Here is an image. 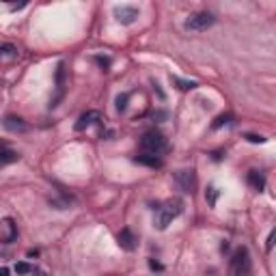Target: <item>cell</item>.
<instances>
[{
  "label": "cell",
  "mask_w": 276,
  "mask_h": 276,
  "mask_svg": "<svg viewBox=\"0 0 276 276\" xmlns=\"http://www.w3.org/2000/svg\"><path fill=\"white\" fill-rule=\"evenodd\" d=\"M218 194H220V192H218L214 186H209L207 190H205V199H207V203H209V207H214V205H216V201H218Z\"/></svg>",
  "instance_id": "obj_15"
},
{
  "label": "cell",
  "mask_w": 276,
  "mask_h": 276,
  "mask_svg": "<svg viewBox=\"0 0 276 276\" xmlns=\"http://www.w3.org/2000/svg\"><path fill=\"white\" fill-rule=\"evenodd\" d=\"M20 160V154L18 151H13L9 147H3L0 149V164H11V162H18Z\"/></svg>",
  "instance_id": "obj_13"
},
{
  "label": "cell",
  "mask_w": 276,
  "mask_h": 276,
  "mask_svg": "<svg viewBox=\"0 0 276 276\" xmlns=\"http://www.w3.org/2000/svg\"><path fill=\"white\" fill-rule=\"evenodd\" d=\"M117 242H119V246H121L123 250L132 252V250H136V246H138V237L129 229H123L121 233L117 235Z\"/></svg>",
  "instance_id": "obj_8"
},
{
  "label": "cell",
  "mask_w": 276,
  "mask_h": 276,
  "mask_svg": "<svg viewBox=\"0 0 276 276\" xmlns=\"http://www.w3.org/2000/svg\"><path fill=\"white\" fill-rule=\"evenodd\" d=\"M229 276H252V259L246 246H239L229 261Z\"/></svg>",
  "instance_id": "obj_2"
},
{
  "label": "cell",
  "mask_w": 276,
  "mask_h": 276,
  "mask_svg": "<svg viewBox=\"0 0 276 276\" xmlns=\"http://www.w3.org/2000/svg\"><path fill=\"white\" fill-rule=\"evenodd\" d=\"M246 181H248V186L252 188V190L263 192V188H265V175H263L261 171H248V177H246Z\"/></svg>",
  "instance_id": "obj_12"
},
{
  "label": "cell",
  "mask_w": 276,
  "mask_h": 276,
  "mask_svg": "<svg viewBox=\"0 0 276 276\" xmlns=\"http://www.w3.org/2000/svg\"><path fill=\"white\" fill-rule=\"evenodd\" d=\"M214 22H216V18L209 11H199V13H192V16L184 22V28L190 33H203V31H207V28H212Z\"/></svg>",
  "instance_id": "obj_4"
},
{
  "label": "cell",
  "mask_w": 276,
  "mask_h": 276,
  "mask_svg": "<svg viewBox=\"0 0 276 276\" xmlns=\"http://www.w3.org/2000/svg\"><path fill=\"white\" fill-rule=\"evenodd\" d=\"M63 97H65V63H59V67H56V97H52V101H50V108L59 106Z\"/></svg>",
  "instance_id": "obj_6"
},
{
  "label": "cell",
  "mask_w": 276,
  "mask_h": 276,
  "mask_svg": "<svg viewBox=\"0 0 276 276\" xmlns=\"http://www.w3.org/2000/svg\"><path fill=\"white\" fill-rule=\"evenodd\" d=\"M3 147H7V143H5V141H0V149H3Z\"/></svg>",
  "instance_id": "obj_28"
},
{
  "label": "cell",
  "mask_w": 276,
  "mask_h": 276,
  "mask_svg": "<svg viewBox=\"0 0 276 276\" xmlns=\"http://www.w3.org/2000/svg\"><path fill=\"white\" fill-rule=\"evenodd\" d=\"M171 80H173V84H175L179 91H190V89H197V86H199L194 80H181L177 76H171Z\"/></svg>",
  "instance_id": "obj_14"
},
{
  "label": "cell",
  "mask_w": 276,
  "mask_h": 276,
  "mask_svg": "<svg viewBox=\"0 0 276 276\" xmlns=\"http://www.w3.org/2000/svg\"><path fill=\"white\" fill-rule=\"evenodd\" d=\"M0 276H9V270H7V267H0Z\"/></svg>",
  "instance_id": "obj_27"
},
{
  "label": "cell",
  "mask_w": 276,
  "mask_h": 276,
  "mask_svg": "<svg viewBox=\"0 0 276 276\" xmlns=\"http://www.w3.org/2000/svg\"><path fill=\"white\" fill-rule=\"evenodd\" d=\"M7 224H9V229H11L9 237H7V244H11L13 239H16V235H18V229H16V224H13V220H7Z\"/></svg>",
  "instance_id": "obj_21"
},
{
  "label": "cell",
  "mask_w": 276,
  "mask_h": 276,
  "mask_svg": "<svg viewBox=\"0 0 276 276\" xmlns=\"http://www.w3.org/2000/svg\"><path fill=\"white\" fill-rule=\"evenodd\" d=\"M175 179H177V184L181 186V190H184V192H192V188H194V171H177Z\"/></svg>",
  "instance_id": "obj_11"
},
{
  "label": "cell",
  "mask_w": 276,
  "mask_h": 276,
  "mask_svg": "<svg viewBox=\"0 0 276 276\" xmlns=\"http://www.w3.org/2000/svg\"><path fill=\"white\" fill-rule=\"evenodd\" d=\"M244 138H246L248 143H265V138H263V136H257V134H246Z\"/></svg>",
  "instance_id": "obj_22"
},
{
  "label": "cell",
  "mask_w": 276,
  "mask_h": 276,
  "mask_svg": "<svg viewBox=\"0 0 276 276\" xmlns=\"http://www.w3.org/2000/svg\"><path fill=\"white\" fill-rule=\"evenodd\" d=\"M181 212H184V201H181V199L166 201L162 207H158V214H156L154 227H156L158 231H164L173 220H175V218L181 216Z\"/></svg>",
  "instance_id": "obj_1"
},
{
  "label": "cell",
  "mask_w": 276,
  "mask_h": 276,
  "mask_svg": "<svg viewBox=\"0 0 276 276\" xmlns=\"http://www.w3.org/2000/svg\"><path fill=\"white\" fill-rule=\"evenodd\" d=\"M26 255H28V257H37V255H39V250H33V248H31V250L26 252Z\"/></svg>",
  "instance_id": "obj_26"
},
{
  "label": "cell",
  "mask_w": 276,
  "mask_h": 276,
  "mask_svg": "<svg viewBox=\"0 0 276 276\" xmlns=\"http://www.w3.org/2000/svg\"><path fill=\"white\" fill-rule=\"evenodd\" d=\"M93 61H95L97 65H99V67L101 69H104V71H108V69H110V65H112V61H110V56H101V54H97V56H93Z\"/></svg>",
  "instance_id": "obj_16"
},
{
  "label": "cell",
  "mask_w": 276,
  "mask_h": 276,
  "mask_svg": "<svg viewBox=\"0 0 276 276\" xmlns=\"http://www.w3.org/2000/svg\"><path fill=\"white\" fill-rule=\"evenodd\" d=\"M5 127L9 129V132H13V134H24V132H28V123H26L24 119L16 117V114H9V117L5 119Z\"/></svg>",
  "instance_id": "obj_9"
},
{
  "label": "cell",
  "mask_w": 276,
  "mask_h": 276,
  "mask_svg": "<svg viewBox=\"0 0 276 276\" xmlns=\"http://www.w3.org/2000/svg\"><path fill=\"white\" fill-rule=\"evenodd\" d=\"M231 119H233V117H231V114H220V117H218V119L212 123V127H214V129H218V127H222V125H229Z\"/></svg>",
  "instance_id": "obj_18"
},
{
  "label": "cell",
  "mask_w": 276,
  "mask_h": 276,
  "mask_svg": "<svg viewBox=\"0 0 276 276\" xmlns=\"http://www.w3.org/2000/svg\"><path fill=\"white\" fill-rule=\"evenodd\" d=\"M134 162L136 164H143V166H149V169H162L164 162L160 156H151V154H138L134 156Z\"/></svg>",
  "instance_id": "obj_10"
},
{
  "label": "cell",
  "mask_w": 276,
  "mask_h": 276,
  "mask_svg": "<svg viewBox=\"0 0 276 276\" xmlns=\"http://www.w3.org/2000/svg\"><path fill=\"white\" fill-rule=\"evenodd\" d=\"M141 147L145 154H151V156H160L169 149V143H166V136L158 129H147L143 136H141Z\"/></svg>",
  "instance_id": "obj_3"
},
{
  "label": "cell",
  "mask_w": 276,
  "mask_h": 276,
  "mask_svg": "<svg viewBox=\"0 0 276 276\" xmlns=\"http://www.w3.org/2000/svg\"><path fill=\"white\" fill-rule=\"evenodd\" d=\"M16 272L18 274H31V272H35V267L31 263H26V261H20V263H16Z\"/></svg>",
  "instance_id": "obj_19"
},
{
  "label": "cell",
  "mask_w": 276,
  "mask_h": 276,
  "mask_svg": "<svg viewBox=\"0 0 276 276\" xmlns=\"http://www.w3.org/2000/svg\"><path fill=\"white\" fill-rule=\"evenodd\" d=\"M149 265H151V267H154V270H162V263H158V261H154V259H151V261H149Z\"/></svg>",
  "instance_id": "obj_24"
},
{
  "label": "cell",
  "mask_w": 276,
  "mask_h": 276,
  "mask_svg": "<svg viewBox=\"0 0 276 276\" xmlns=\"http://www.w3.org/2000/svg\"><path fill=\"white\" fill-rule=\"evenodd\" d=\"M127 101H129V93H119L117 95V110L119 112H125Z\"/></svg>",
  "instance_id": "obj_17"
},
{
  "label": "cell",
  "mask_w": 276,
  "mask_h": 276,
  "mask_svg": "<svg viewBox=\"0 0 276 276\" xmlns=\"http://www.w3.org/2000/svg\"><path fill=\"white\" fill-rule=\"evenodd\" d=\"M95 123H101V114L97 112V110H89V112H84L82 117L78 119V123H76V132H84L86 127H91V125H95Z\"/></svg>",
  "instance_id": "obj_7"
},
{
  "label": "cell",
  "mask_w": 276,
  "mask_h": 276,
  "mask_svg": "<svg viewBox=\"0 0 276 276\" xmlns=\"http://www.w3.org/2000/svg\"><path fill=\"white\" fill-rule=\"evenodd\" d=\"M274 237H276V231H270V235H267V244H265V250L270 252L272 246H274Z\"/></svg>",
  "instance_id": "obj_23"
},
{
  "label": "cell",
  "mask_w": 276,
  "mask_h": 276,
  "mask_svg": "<svg viewBox=\"0 0 276 276\" xmlns=\"http://www.w3.org/2000/svg\"><path fill=\"white\" fill-rule=\"evenodd\" d=\"M24 7H26V3H22V5H13V7H11V11H18V9H24Z\"/></svg>",
  "instance_id": "obj_25"
},
{
  "label": "cell",
  "mask_w": 276,
  "mask_h": 276,
  "mask_svg": "<svg viewBox=\"0 0 276 276\" xmlns=\"http://www.w3.org/2000/svg\"><path fill=\"white\" fill-rule=\"evenodd\" d=\"M114 18H117L119 24L123 26H129L134 24V22L138 20V9L136 7H129V5H121V7H114Z\"/></svg>",
  "instance_id": "obj_5"
},
{
  "label": "cell",
  "mask_w": 276,
  "mask_h": 276,
  "mask_svg": "<svg viewBox=\"0 0 276 276\" xmlns=\"http://www.w3.org/2000/svg\"><path fill=\"white\" fill-rule=\"evenodd\" d=\"M0 54L16 56V54H18V48H16V46H11V43H5V46H0Z\"/></svg>",
  "instance_id": "obj_20"
}]
</instances>
